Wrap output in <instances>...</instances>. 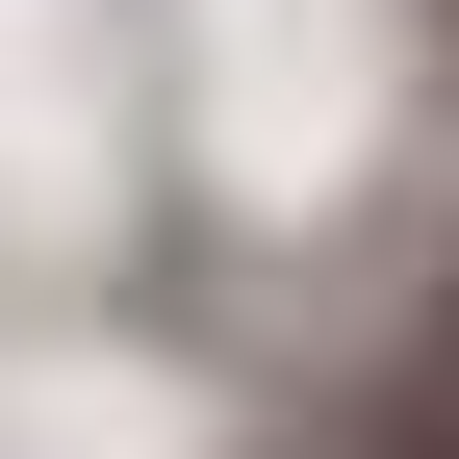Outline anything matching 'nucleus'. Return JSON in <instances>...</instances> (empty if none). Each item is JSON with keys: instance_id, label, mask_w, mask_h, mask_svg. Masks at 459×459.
<instances>
[{"instance_id": "f03ea898", "label": "nucleus", "mask_w": 459, "mask_h": 459, "mask_svg": "<svg viewBox=\"0 0 459 459\" xmlns=\"http://www.w3.org/2000/svg\"><path fill=\"white\" fill-rule=\"evenodd\" d=\"M409 358H459V230H434V281H409Z\"/></svg>"}, {"instance_id": "f257e3e1", "label": "nucleus", "mask_w": 459, "mask_h": 459, "mask_svg": "<svg viewBox=\"0 0 459 459\" xmlns=\"http://www.w3.org/2000/svg\"><path fill=\"white\" fill-rule=\"evenodd\" d=\"M281 459H459V358H409V332H383V358H332Z\"/></svg>"}]
</instances>
